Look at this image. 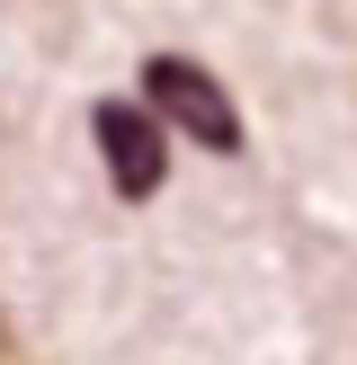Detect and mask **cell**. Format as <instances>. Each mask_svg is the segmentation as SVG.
I'll return each mask as SVG.
<instances>
[{"instance_id":"6da1fadb","label":"cell","mask_w":357,"mask_h":365,"mask_svg":"<svg viewBox=\"0 0 357 365\" xmlns=\"http://www.w3.org/2000/svg\"><path fill=\"white\" fill-rule=\"evenodd\" d=\"M143 98H152V116H170L188 143H206V152H241V107H232V89L214 81L206 63H188V53H152V63H143Z\"/></svg>"},{"instance_id":"7a4b0ae2","label":"cell","mask_w":357,"mask_h":365,"mask_svg":"<svg viewBox=\"0 0 357 365\" xmlns=\"http://www.w3.org/2000/svg\"><path fill=\"white\" fill-rule=\"evenodd\" d=\"M89 134H99L107 187H116L125 205L161 196V178H170V134H161L152 107H134V98H99V107H89Z\"/></svg>"}]
</instances>
